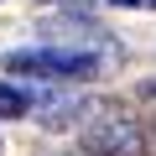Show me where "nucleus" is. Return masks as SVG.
<instances>
[{"label": "nucleus", "instance_id": "obj_1", "mask_svg": "<svg viewBox=\"0 0 156 156\" xmlns=\"http://www.w3.org/2000/svg\"><path fill=\"white\" fill-rule=\"evenodd\" d=\"M115 42L109 37H94L89 26H57L47 31L37 47L26 52H11L5 68L11 73H31V78H47V83H83V78H99L109 62H115Z\"/></svg>", "mask_w": 156, "mask_h": 156}, {"label": "nucleus", "instance_id": "obj_2", "mask_svg": "<svg viewBox=\"0 0 156 156\" xmlns=\"http://www.w3.org/2000/svg\"><path fill=\"white\" fill-rule=\"evenodd\" d=\"M83 146H89V156H140L146 151V125L125 104H99L94 120L83 125Z\"/></svg>", "mask_w": 156, "mask_h": 156}, {"label": "nucleus", "instance_id": "obj_3", "mask_svg": "<svg viewBox=\"0 0 156 156\" xmlns=\"http://www.w3.org/2000/svg\"><path fill=\"white\" fill-rule=\"evenodd\" d=\"M31 104H37V99H31L21 83H0V115H16V120H21Z\"/></svg>", "mask_w": 156, "mask_h": 156}, {"label": "nucleus", "instance_id": "obj_4", "mask_svg": "<svg viewBox=\"0 0 156 156\" xmlns=\"http://www.w3.org/2000/svg\"><path fill=\"white\" fill-rule=\"evenodd\" d=\"M109 5H120V11H156V0H109Z\"/></svg>", "mask_w": 156, "mask_h": 156}, {"label": "nucleus", "instance_id": "obj_5", "mask_svg": "<svg viewBox=\"0 0 156 156\" xmlns=\"http://www.w3.org/2000/svg\"><path fill=\"white\" fill-rule=\"evenodd\" d=\"M42 5H57V0H42Z\"/></svg>", "mask_w": 156, "mask_h": 156}]
</instances>
